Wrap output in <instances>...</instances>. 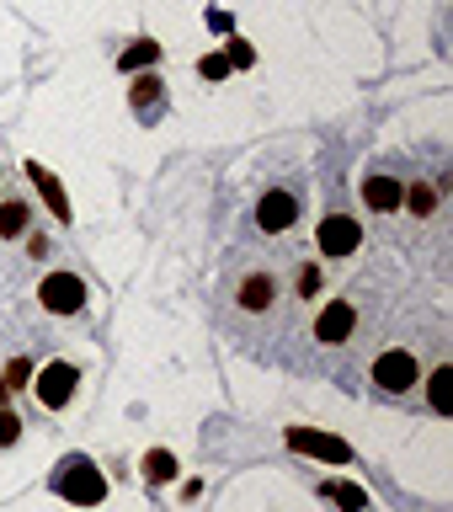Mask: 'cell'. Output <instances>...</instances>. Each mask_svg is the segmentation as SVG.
<instances>
[{"mask_svg": "<svg viewBox=\"0 0 453 512\" xmlns=\"http://www.w3.org/2000/svg\"><path fill=\"white\" fill-rule=\"evenodd\" d=\"M416 379H422V363H416V352L411 347H390V352H379V363H374V384L384 395H406L416 390Z\"/></svg>", "mask_w": 453, "mask_h": 512, "instance_id": "1", "label": "cell"}, {"mask_svg": "<svg viewBox=\"0 0 453 512\" xmlns=\"http://www.w3.org/2000/svg\"><path fill=\"white\" fill-rule=\"evenodd\" d=\"M54 491L70 496V502H102V496H107V480L96 475L86 459H64L59 475H54Z\"/></svg>", "mask_w": 453, "mask_h": 512, "instance_id": "2", "label": "cell"}, {"mask_svg": "<svg viewBox=\"0 0 453 512\" xmlns=\"http://www.w3.org/2000/svg\"><path fill=\"white\" fill-rule=\"evenodd\" d=\"M320 256H331V262H342V256H352L363 246V224L352 219V214H326L320 219Z\"/></svg>", "mask_w": 453, "mask_h": 512, "instance_id": "3", "label": "cell"}, {"mask_svg": "<svg viewBox=\"0 0 453 512\" xmlns=\"http://www.w3.org/2000/svg\"><path fill=\"white\" fill-rule=\"evenodd\" d=\"M38 299H43V310H54V315H75L80 304H86V283H80L75 272H48Z\"/></svg>", "mask_w": 453, "mask_h": 512, "instance_id": "4", "label": "cell"}, {"mask_svg": "<svg viewBox=\"0 0 453 512\" xmlns=\"http://www.w3.org/2000/svg\"><path fill=\"white\" fill-rule=\"evenodd\" d=\"M299 224V198L294 192H267L262 203H256V230L262 235H283Z\"/></svg>", "mask_w": 453, "mask_h": 512, "instance_id": "5", "label": "cell"}, {"mask_svg": "<svg viewBox=\"0 0 453 512\" xmlns=\"http://www.w3.org/2000/svg\"><path fill=\"white\" fill-rule=\"evenodd\" d=\"M352 326H358V304H352V299H331L326 310H320V320H315V336L326 347H342L352 336Z\"/></svg>", "mask_w": 453, "mask_h": 512, "instance_id": "6", "label": "cell"}, {"mask_svg": "<svg viewBox=\"0 0 453 512\" xmlns=\"http://www.w3.org/2000/svg\"><path fill=\"white\" fill-rule=\"evenodd\" d=\"M75 368L70 363H48L43 374H38V400L48 411H59V406H70V395H75Z\"/></svg>", "mask_w": 453, "mask_h": 512, "instance_id": "7", "label": "cell"}, {"mask_svg": "<svg viewBox=\"0 0 453 512\" xmlns=\"http://www.w3.org/2000/svg\"><path fill=\"white\" fill-rule=\"evenodd\" d=\"M272 299H278V278H272V272H246V278H240V310L246 315L272 310Z\"/></svg>", "mask_w": 453, "mask_h": 512, "instance_id": "8", "label": "cell"}, {"mask_svg": "<svg viewBox=\"0 0 453 512\" xmlns=\"http://www.w3.org/2000/svg\"><path fill=\"white\" fill-rule=\"evenodd\" d=\"M400 187L395 176H384V171H374V176H363V198H368V208H374V214H395L400 208Z\"/></svg>", "mask_w": 453, "mask_h": 512, "instance_id": "9", "label": "cell"}, {"mask_svg": "<svg viewBox=\"0 0 453 512\" xmlns=\"http://www.w3.org/2000/svg\"><path fill=\"white\" fill-rule=\"evenodd\" d=\"M288 443H294V448H304V454L336 459V464H347V459H352V454H347V443H336V438H320V432H310V427H294V432H288Z\"/></svg>", "mask_w": 453, "mask_h": 512, "instance_id": "10", "label": "cell"}, {"mask_svg": "<svg viewBox=\"0 0 453 512\" xmlns=\"http://www.w3.org/2000/svg\"><path fill=\"white\" fill-rule=\"evenodd\" d=\"M27 230H32V203L27 198L0 203V240H22Z\"/></svg>", "mask_w": 453, "mask_h": 512, "instance_id": "11", "label": "cell"}, {"mask_svg": "<svg viewBox=\"0 0 453 512\" xmlns=\"http://www.w3.org/2000/svg\"><path fill=\"white\" fill-rule=\"evenodd\" d=\"M27 176H32V182H38V192L48 198V208H54L59 219H70V203H64V187L54 182V171H43V166H27Z\"/></svg>", "mask_w": 453, "mask_h": 512, "instance_id": "12", "label": "cell"}, {"mask_svg": "<svg viewBox=\"0 0 453 512\" xmlns=\"http://www.w3.org/2000/svg\"><path fill=\"white\" fill-rule=\"evenodd\" d=\"M427 400H432V411H438V416L453 411V368H438V374L427 379Z\"/></svg>", "mask_w": 453, "mask_h": 512, "instance_id": "13", "label": "cell"}, {"mask_svg": "<svg viewBox=\"0 0 453 512\" xmlns=\"http://www.w3.org/2000/svg\"><path fill=\"white\" fill-rule=\"evenodd\" d=\"M400 208H411L416 219H427L432 208H438V192H432L427 182H416V187H406V192H400Z\"/></svg>", "mask_w": 453, "mask_h": 512, "instance_id": "14", "label": "cell"}, {"mask_svg": "<svg viewBox=\"0 0 453 512\" xmlns=\"http://www.w3.org/2000/svg\"><path fill=\"white\" fill-rule=\"evenodd\" d=\"M150 96H155V102H160V80H155V75H144L139 86H134V107L144 112V118H150Z\"/></svg>", "mask_w": 453, "mask_h": 512, "instance_id": "15", "label": "cell"}, {"mask_svg": "<svg viewBox=\"0 0 453 512\" xmlns=\"http://www.w3.org/2000/svg\"><path fill=\"white\" fill-rule=\"evenodd\" d=\"M326 496H336V502H342L347 512H363V507H368V496L352 491V486H326Z\"/></svg>", "mask_w": 453, "mask_h": 512, "instance_id": "16", "label": "cell"}, {"mask_svg": "<svg viewBox=\"0 0 453 512\" xmlns=\"http://www.w3.org/2000/svg\"><path fill=\"white\" fill-rule=\"evenodd\" d=\"M150 59H160V48L139 43V48H128V54H123V70H139V64H150Z\"/></svg>", "mask_w": 453, "mask_h": 512, "instance_id": "17", "label": "cell"}, {"mask_svg": "<svg viewBox=\"0 0 453 512\" xmlns=\"http://www.w3.org/2000/svg\"><path fill=\"white\" fill-rule=\"evenodd\" d=\"M16 432H22V422L11 411H0V443H16Z\"/></svg>", "mask_w": 453, "mask_h": 512, "instance_id": "18", "label": "cell"}, {"mask_svg": "<svg viewBox=\"0 0 453 512\" xmlns=\"http://www.w3.org/2000/svg\"><path fill=\"white\" fill-rule=\"evenodd\" d=\"M315 288H320V272H315V267H304V272H299V294H304V299H310V294H315Z\"/></svg>", "mask_w": 453, "mask_h": 512, "instance_id": "19", "label": "cell"}, {"mask_svg": "<svg viewBox=\"0 0 453 512\" xmlns=\"http://www.w3.org/2000/svg\"><path fill=\"white\" fill-rule=\"evenodd\" d=\"M224 70H230V59H219V54H214V59H203V75H208V80H219Z\"/></svg>", "mask_w": 453, "mask_h": 512, "instance_id": "20", "label": "cell"}, {"mask_svg": "<svg viewBox=\"0 0 453 512\" xmlns=\"http://www.w3.org/2000/svg\"><path fill=\"white\" fill-rule=\"evenodd\" d=\"M150 475L166 480V475H171V459H166V454H155V459H150Z\"/></svg>", "mask_w": 453, "mask_h": 512, "instance_id": "21", "label": "cell"}]
</instances>
